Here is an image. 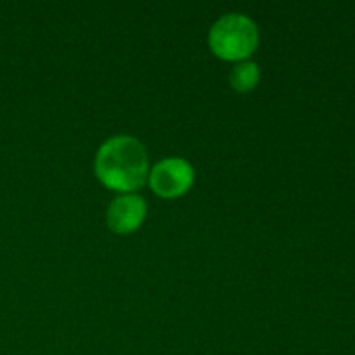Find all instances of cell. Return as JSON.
Here are the masks:
<instances>
[{
    "label": "cell",
    "instance_id": "cell-1",
    "mask_svg": "<svg viewBox=\"0 0 355 355\" xmlns=\"http://www.w3.org/2000/svg\"><path fill=\"white\" fill-rule=\"evenodd\" d=\"M94 170L107 189L132 193L141 189L148 180V153L139 139L132 135H114L99 148Z\"/></svg>",
    "mask_w": 355,
    "mask_h": 355
},
{
    "label": "cell",
    "instance_id": "cell-2",
    "mask_svg": "<svg viewBox=\"0 0 355 355\" xmlns=\"http://www.w3.org/2000/svg\"><path fill=\"white\" fill-rule=\"evenodd\" d=\"M208 44L224 61H246L259 47V28L245 14H225L211 26Z\"/></svg>",
    "mask_w": 355,
    "mask_h": 355
},
{
    "label": "cell",
    "instance_id": "cell-3",
    "mask_svg": "<svg viewBox=\"0 0 355 355\" xmlns=\"http://www.w3.org/2000/svg\"><path fill=\"white\" fill-rule=\"evenodd\" d=\"M194 168L182 158H166L156 163L149 173V186L159 198H179L191 189Z\"/></svg>",
    "mask_w": 355,
    "mask_h": 355
},
{
    "label": "cell",
    "instance_id": "cell-4",
    "mask_svg": "<svg viewBox=\"0 0 355 355\" xmlns=\"http://www.w3.org/2000/svg\"><path fill=\"white\" fill-rule=\"evenodd\" d=\"M148 207L146 201L137 194H121L111 201L107 208V227L114 234H130L144 222Z\"/></svg>",
    "mask_w": 355,
    "mask_h": 355
},
{
    "label": "cell",
    "instance_id": "cell-5",
    "mask_svg": "<svg viewBox=\"0 0 355 355\" xmlns=\"http://www.w3.org/2000/svg\"><path fill=\"white\" fill-rule=\"evenodd\" d=\"M260 80V68L253 61H241L232 68L229 82L238 92H250L257 87Z\"/></svg>",
    "mask_w": 355,
    "mask_h": 355
}]
</instances>
